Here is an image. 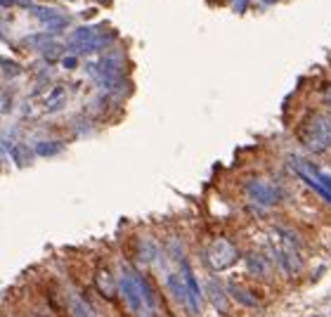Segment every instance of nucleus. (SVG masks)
Instances as JSON below:
<instances>
[{
  "label": "nucleus",
  "mask_w": 331,
  "mask_h": 317,
  "mask_svg": "<svg viewBox=\"0 0 331 317\" xmlns=\"http://www.w3.org/2000/svg\"><path fill=\"white\" fill-rule=\"evenodd\" d=\"M301 142L305 149L315 154H322L331 147V116L329 114H315L310 116L301 128Z\"/></svg>",
  "instance_id": "obj_1"
},
{
  "label": "nucleus",
  "mask_w": 331,
  "mask_h": 317,
  "mask_svg": "<svg viewBox=\"0 0 331 317\" xmlns=\"http://www.w3.org/2000/svg\"><path fill=\"white\" fill-rule=\"evenodd\" d=\"M288 164L294 166V171L298 173V175H301L303 180L324 199V202L331 204V175L322 173L319 168H315L313 164H307V161H303V158H298V156H291L288 158Z\"/></svg>",
  "instance_id": "obj_2"
},
{
  "label": "nucleus",
  "mask_w": 331,
  "mask_h": 317,
  "mask_svg": "<svg viewBox=\"0 0 331 317\" xmlns=\"http://www.w3.org/2000/svg\"><path fill=\"white\" fill-rule=\"evenodd\" d=\"M118 287H121V293L126 296V301H128L130 310L137 312V315H142V317L152 315V310H149V305H147V299H144V293H142L140 280H137L135 272L123 270L121 277H118Z\"/></svg>",
  "instance_id": "obj_3"
},
{
  "label": "nucleus",
  "mask_w": 331,
  "mask_h": 317,
  "mask_svg": "<svg viewBox=\"0 0 331 317\" xmlns=\"http://www.w3.org/2000/svg\"><path fill=\"white\" fill-rule=\"evenodd\" d=\"M206 258H209V265L213 270H225L237 263L239 251H237V246L230 239H215L213 244L209 246V251H206Z\"/></svg>",
  "instance_id": "obj_4"
},
{
  "label": "nucleus",
  "mask_w": 331,
  "mask_h": 317,
  "mask_svg": "<svg viewBox=\"0 0 331 317\" xmlns=\"http://www.w3.org/2000/svg\"><path fill=\"white\" fill-rule=\"evenodd\" d=\"M246 192L260 206H272V204H277L282 199V189L275 187V185L263 183V180H251V183L246 185Z\"/></svg>",
  "instance_id": "obj_5"
},
{
  "label": "nucleus",
  "mask_w": 331,
  "mask_h": 317,
  "mask_svg": "<svg viewBox=\"0 0 331 317\" xmlns=\"http://www.w3.org/2000/svg\"><path fill=\"white\" fill-rule=\"evenodd\" d=\"M166 287H168V291L175 296V301H178V303H182L184 308L192 312V315H199V312H201V308L194 303V299H192V293H190V289H187V284H184L182 277H178V274H168Z\"/></svg>",
  "instance_id": "obj_6"
},
{
  "label": "nucleus",
  "mask_w": 331,
  "mask_h": 317,
  "mask_svg": "<svg viewBox=\"0 0 331 317\" xmlns=\"http://www.w3.org/2000/svg\"><path fill=\"white\" fill-rule=\"evenodd\" d=\"M111 38H114V36H107V33H95V36H92L90 41H86V43H80V45H69V48L74 50V52L92 55V52H99V50H105L107 45H109Z\"/></svg>",
  "instance_id": "obj_7"
},
{
  "label": "nucleus",
  "mask_w": 331,
  "mask_h": 317,
  "mask_svg": "<svg viewBox=\"0 0 331 317\" xmlns=\"http://www.w3.org/2000/svg\"><path fill=\"white\" fill-rule=\"evenodd\" d=\"M206 291H209L211 303H213L220 312H227V308H230V301H227V293L222 291L220 282H218V280H209V282H206Z\"/></svg>",
  "instance_id": "obj_8"
},
{
  "label": "nucleus",
  "mask_w": 331,
  "mask_h": 317,
  "mask_svg": "<svg viewBox=\"0 0 331 317\" xmlns=\"http://www.w3.org/2000/svg\"><path fill=\"white\" fill-rule=\"evenodd\" d=\"M180 277H182L184 284H187V289H190L194 303L201 308V289H199V282H196V277H194V272H192V268H190V263L187 261H182V274H180Z\"/></svg>",
  "instance_id": "obj_9"
},
{
  "label": "nucleus",
  "mask_w": 331,
  "mask_h": 317,
  "mask_svg": "<svg viewBox=\"0 0 331 317\" xmlns=\"http://www.w3.org/2000/svg\"><path fill=\"white\" fill-rule=\"evenodd\" d=\"M227 291L232 293L234 299L239 301L241 305H246V308H256V296H253L251 291H246L244 287H239V284H234V282H230V284H227Z\"/></svg>",
  "instance_id": "obj_10"
},
{
  "label": "nucleus",
  "mask_w": 331,
  "mask_h": 317,
  "mask_svg": "<svg viewBox=\"0 0 331 317\" xmlns=\"http://www.w3.org/2000/svg\"><path fill=\"white\" fill-rule=\"evenodd\" d=\"M31 14L36 19H40L45 26L50 24V22H55V19H59V17H64V14H59L57 10H52V7H45V5H36L33 10H31Z\"/></svg>",
  "instance_id": "obj_11"
},
{
  "label": "nucleus",
  "mask_w": 331,
  "mask_h": 317,
  "mask_svg": "<svg viewBox=\"0 0 331 317\" xmlns=\"http://www.w3.org/2000/svg\"><path fill=\"white\" fill-rule=\"evenodd\" d=\"M64 100H67V90L61 86H57L55 90L48 95V109L50 111H59L61 107H64Z\"/></svg>",
  "instance_id": "obj_12"
},
{
  "label": "nucleus",
  "mask_w": 331,
  "mask_h": 317,
  "mask_svg": "<svg viewBox=\"0 0 331 317\" xmlns=\"http://www.w3.org/2000/svg\"><path fill=\"white\" fill-rule=\"evenodd\" d=\"M97 289L102 296H107V299H114V280H111L109 272H99L97 274Z\"/></svg>",
  "instance_id": "obj_13"
},
{
  "label": "nucleus",
  "mask_w": 331,
  "mask_h": 317,
  "mask_svg": "<svg viewBox=\"0 0 331 317\" xmlns=\"http://www.w3.org/2000/svg\"><path fill=\"white\" fill-rule=\"evenodd\" d=\"M33 149H36L38 156H55V154H59L64 149V145L61 142H38Z\"/></svg>",
  "instance_id": "obj_14"
},
{
  "label": "nucleus",
  "mask_w": 331,
  "mask_h": 317,
  "mask_svg": "<svg viewBox=\"0 0 331 317\" xmlns=\"http://www.w3.org/2000/svg\"><path fill=\"white\" fill-rule=\"evenodd\" d=\"M12 158H14V164H17L19 168H24V166L31 161V149H29V147H22V145L14 147V149H12Z\"/></svg>",
  "instance_id": "obj_15"
},
{
  "label": "nucleus",
  "mask_w": 331,
  "mask_h": 317,
  "mask_svg": "<svg viewBox=\"0 0 331 317\" xmlns=\"http://www.w3.org/2000/svg\"><path fill=\"white\" fill-rule=\"evenodd\" d=\"M24 43L29 45V48H40V50H43L45 45L52 43V36H50V33H36V36H29V38H26Z\"/></svg>",
  "instance_id": "obj_16"
},
{
  "label": "nucleus",
  "mask_w": 331,
  "mask_h": 317,
  "mask_svg": "<svg viewBox=\"0 0 331 317\" xmlns=\"http://www.w3.org/2000/svg\"><path fill=\"white\" fill-rule=\"evenodd\" d=\"M67 303H69V312H71V317H88L86 305L80 303L74 293H69V301H67Z\"/></svg>",
  "instance_id": "obj_17"
},
{
  "label": "nucleus",
  "mask_w": 331,
  "mask_h": 317,
  "mask_svg": "<svg viewBox=\"0 0 331 317\" xmlns=\"http://www.w3.org/2000/svg\"><path fill=\"white\" fill-rule=\"evenodd\" d=\"M40 52H43V60L55 62V60H59L61 57V45L59 43H50V45H45Z\"/></svg>",
  "instance_id": "obj_18"
},
{
  "label": "nucleus",
  "mask_w": 331,
  "mask_h": 317,
  "mask_svg": "<svg viewBox=\"0 0 331 317\" xmlns=\"http://www.w3.org/2000/svg\"><path fill=\"white\" fill-rule=\"evenodd\" d=\"M19 73H22V67H19L17 62L3 60V76H5V78H17Z\"/></svg>",
  "instance_id": "obj_19"
},
{
  "label": "nucleus",
  "mask_w": 331,
  "mask_h": 317,
  "mask_svg": "<svg viewBox=\"0 0 331 317\" xmlns=\"http://www.w3.org/2000/svg\"><path fill=\"white\" fill-rule=\"evenodd\" d=\"M249 270H251V272L263 274L265 272V261L260 256H249Z\"/></svg>",
  "instance_id": "obj_20"
},
{
  "label": "nucleus",
  "mask_w": 331,
  "mask_h": 317,
  "mask_svg": "<svg viewBox=\"0 0 331 317\" xmlns=\"http://www.w3.org/2000/svg\"><path fill=\"white\" fill-rule=\"evenodd\" d=\"M140 258H142L144 263H149V261L154 258V246L149 244V242H144V244L140 246Z\"/></svg>",
  "instance_id": "obj_21"
},
{
  "label": "nucleus",
  "mask_w": 331,
  "mask_h": 317,
  "mask_svg": "<svg viewBox=\"0 0 331 317\" xmlns=\"http://www.w3.org/2000/svg\"><path fill=\"white\" fill-rule=\"evenodd\" d=\"M0 3H3V7H10V5H19V7H29V10H33V3H31V0H0Z\"/></svg>",
  "instance_id": "obj_22"
},
{
  "label": "nucleus",
  "mask_w": 331,
  "mask_h": 317,
  "mask_svg": "<svg viewBox=\"0 0 331 317\" xmlns=\"http://www.w3.org/2000/svg\"><path fill=\"white\" fill-rule=\"evenodd\" d=\"M61 67H64V69H76V67H78V60H76V55L61 57Z\"/></svg>",
  "instance_id": "obj_23"
},
{
  "label": "nucleus",
  "mask_w": 331,
  "mask_h": 317,
  "mask_svg": "<svg viewBox=\"0 0 331 317\" xmlns=\"http://www.w3.org/2000/svg\"><path fill=\"white\" fill-rule=\"evenodd\" d=\"M324 104L331 109V86H326V88H324Z\"/></svg>",
  "instance_id": "obj_24"
},
{
  "label": "nucleus",
  "mask_w": 331,
  "mask_h": 317,
  "mask_svg": "<svg viewBox=\"0 0 331 317\" xmlns=\"http://www.w3.org/2000/svg\"><path fill=\"white\" fill-rule=\"evenodd\" d=\"M246 3H249V0H234V7H237V10H244Z\"/></svg>",
  "instance_id": "obj_25"
},
{
  "label": "nucleus",
  "mask_w": 331,
  "mask_h": 317,
  "mask_svg": "<svg viewBox=\"0 0 331 317\" xmlns=\"http://www.w3.org/2000/svg\"><path fill=\"white\" fill-rule=\"evenodd\" d=\"M265 3H275V0H265Z\"/></svg>",
  "instance_id": "obj_26"
}]
</instances>
